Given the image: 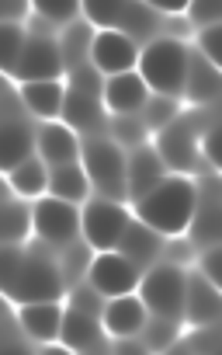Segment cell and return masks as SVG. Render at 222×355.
I'll return each instance as SVG.
<instances>
[{
  "instance_id": "obj_1",
  "label": "cell",
  "mask_w": 222,
  "mask_h": 355,
  "mask_svg": "<svg viewBox=\"0 0 222 355\" xmlns=\"http://www.w3.org/2000/svg\"><path fill=\"white\" fill-rule=\"evenodd\" d=\"M70 293L66 275L59 268V258L49 244L35 241L28 248L4 244V296L8 303H42V300H63Z\"/></svg>"
},
{
  "instance_id": "obj_2",
  "label": "cell",
  "mask_w": 222,
  "mask_h": 355,
  "mask_svg": "<svg viewBox=\"0 0 222 355\" xmlns=\"http://www.w3.org/2000/svg\"><path fill=\"white\" fill-rule=\"evenodd\" d=\"M194 178L191 174H163L156 189L146 192L132 209H136V220H142L146 227H153L160 237H184L187 223H191V209H194Z\"/></svg>"
},
{
  "instance_id": "obj_3",
  "label": "cell",
  "mask_w": 222,
  "mask_h": 355,
  "mask_svg": "<svg viewBox=\"0 0 222 355\" xmlns=\"http://www.w3.org/2000/svg\"><path fill=\"white\" fill-rule=\"evenodd\" d=\"M215 105H194V108H181V115L174 122H167L160 132H153V146L160 153V160L167 164V171H177V174H194L201 160V150H198V139L201 132L215 122L212 115Z\"/></svg>"
},
{
  "instance_id": "obj_4",
  "label": "cell",
  "mask_w": 222,
  "mask_h": 355,
  "mask_svg": "<svg viewBox=\"0 0 222 355\" xmlns=\"http://www.w3.org/2000/svg\"><path fill=\"white\" fill-rule=\"evenodd\" d=\"M66 98H63V122L73 125L80 136L104 132L108 108H104V73L94 63H84L66 73Z\"/></svg>"
},
{
  "instance_id": "obj_5",
  "label": "cell",
  "mask_w": 222,
  "mask_h": 355,
  "mask_svg": "<svg viewBox=\"0 0 222 355\" xmlns=\"http://www.w3.org/2000/svg\"><path fill=\"white\" fill-rule=\"evenodd\" d=\"M187 42L177 39V35H153L149 42H142L139 49V63L136 70L142 73L146 87L156 91V94H170V98H181V87H184V70H187Z\"/></svg>"
},
{
  "instance_id": "obj_6",
  "label": "cell",
  "mask_w": 222,
  "mask_h": 355,
  "mask_svg": "<svg viewBox=\"0 0 222 355\" xmlns=\"http://www.w3.org/2000/svg\"><path fill=\"white\" fill-rule=\"evenodd\" d=\"M80 139H84L80 160H84L87 178H91V189L98 196L129 202V192H125V146H118L108 132H94V136H80Z\"/></svg>"
},
{
  "instance_id": "obj_7",
  "label": "cell",
  "mask_w": 222,
  "mask_h": 355,
  "mask_svg": "<svg viewBox=\"0 0 222 355\" xmlns=\"http://www.w3.org/2000/svg\"><path fill=\"white\" fill-rule=\"evenodd\" d=\"M80 11L94 28H122L136 42H149L160 35V11L146 0H80Z\"/></svg>"
},
{
  "instance_id": "obj_8",
  "label": "cell",
  "mask_w": 222,
  "mask_h": 355,
  "mask_svg": "<svg viewBox=\"0 0 222 355\" xmlns=\"http://www.w3.org/2000/svg\"><path fill=\"white\" fill-rule=\"evenodd\" d=\"M0 115H4V122H0V157H4V171H11L39 146V125L32 122V112L15 77L4 80V108H0Z\"/></svg>"
},
{
  "instance_id": "obj_9",
  "label": "cell",
  "mask_w": 222,
  "mask_h": 355,
  "mask_svg": "<svg viewBox=\"0 0 222 355\" xmlns=\"http://www.w3.org/2000/svg\"><path fill=\"white\" fill-rule=\"evenodd\" d=\"M139 300L146 303V310L153 317L181 320V313H184V265H174L163 258L153 261L139 279Z\"/></svg>"
},
{
  "instance_id": "obj_10",
  "label": "cell",
  "mask_w": 222,
  "mask_h": 355,
  "mask_svg": "<svg viewBox=\"0 0 222 355\" xmlns=\"http://www.w3.org/2000/svg\"><path fill=\"white\" fill-rule=\"evenodd\" d=\"M132 213L125 202L118 199H108V196H94L84 202V213H80V234L84 241L94 248V251H115L125 227H129Z\"/></svg>"
},
{
  "instance_id": "obj_11",
  "label": "cell",
  "mask_w": 222,
  "mask_h": 355,
  "mask_svg": "<svg viewBox=\"0 0 222 355\" xmlns=\"http://www.w3.org/2000/svg\"><path fill=\"white\" fill-rule=\"evenodd\" d=\"M63 73H66V63H63V49H59V32H35V28H28L25 49H21V56H18V63H15V70L8 77L25 84V80L63 77Z\"/></svg>"
},
{
  "instance_id": "obj_12",
  "label": "cell",
  "mask_w": 222,
  "mask_h": 355,
  "mask_svg": "<svg viewBox=\"0 0 222 355\" xmlns=\"http://www.w3.org/2000/svg\"><path fill=\"white\" fill-rule=\"evenodd\" d=\"M35 237L42 244H49L56 254L80 241V206L77 202H66V199H56V196H42L35 199Z\"/></svg>"
},
{
  "instance_id": "obj_13",
  "label": "cell",
  "mask_w": 222,
  "mask_h": 355,
  "mask_svg": "<svg viewBox=\"0 0 222 355\" xmlns=\"http://www.w3.org/2000/svg\"><path fill=\"white\" fill-rule=\"evenodd\" d=\"M139 279L142 272L115 248V251H94V261H91V272H87V282L104 296H125V293H136L139 289Z\"/></svg>"
},
{
  "instance_id": "obj_14",
  "label": "cell",
  "mask_w": 222,
  "mask_h": 355,
  "mask_svg": "<svg viewBox=\"0 0 222 355\" xmlns=\"http://www.w3.org/2000/svg\"><path fill=\"white\" fill-rule=\"evenodd\" d=\"M91 63L104 77L136 70V63H139V42L132 35H125L122 28H98L94 32V46H91Z\"/></svg>"
},
{
  "instance_id": "obj_15",
  "label": "cell",
  "mask_w": 222,
  "mask_h": 355,
  "mask_svg": "<svg viewBox=\"0 0 222 355\" xmlns=\"http://www.w3.org/2000/svg\"><path fill=\"white\" fill-rule=\"evenodd\" d=\"M167 174V164L160 160L156 146L146 139L132 150H125V192H129V202L136 206L146 192L156 189V182Z\"/></svg>"
},
{
  "instance_id": "obj_16",
  "label": "cell",
  "mask_w": 222,
  "mask_h": 355,
  "mask_svg": "<svg viewBox=\"0 0 222 355\" xmlns=\"http://www.w3.org/2000/svg\"><path fill=\"white\" fill-rule=\"evenodd\" d=\"M215 320H219V286H212L198 268L184 272V313H181V324L212 327Z\"/></svg>"
},
{
  "instance_id": "obj_17",
  "label": "cell",
  "mask_w": 222,
  "mask_h": 355,
  "mask_svg": "<svg viewBox=\"0 0 222 355\" xmlns=\"http://www.w3.org/2000/svg\"><path fill=\"white\" fill-rule=\"evenodd\" d=\"M80 132L73 125H66L63 119H46L39 125V146L35 153L49 164V167H59V164H77L80 160Z\"/></svg>"
},
{
  "instance_id": "obj_18",
  "label": "cell",
  "mask_w": 222,
  "mask_h": 355,
  "mask_svg": "<svg viewBox=\"0 0 222 355\" xmlns=\"http://www.w3.org/2000/svg\"><path fill=\"white\" fill-rule=\"evenodd\" d=\"M59 341L70 345L73 352H98L104 348V324H101V313L94 310H84L77 303H70L63 310V331H59Z\"/></svg>"
},
{
  "instance_id": "obj_19",
  "label": "cell",
  "mask_w": 222,
  "mask_h": 355,
  "mask_svg": "<svg viewBox=\"0 0 222 355\" xmlns=\"http://www.w3.org/2000/svg\"><path fill=\"white\" fill-rule=\"evenodd\" d=\"M146 317H149V310H146V303L136 293L111 296V300H104V310H101V324H104L108 338H132V334H139Z\"/></svg>"
},
{
  "instance_id": "obj_20",
  "label": "cell",
  "mask_w": 222,
  "mask_h": 355,
  "mask_svg": "<svg viewBox=\"0 0 222 355\" xmlns=\"http://www.w3.org/2000/svg\"><path fill=\"white\" fill-rule=\"evenodd\" d=\"M181 98L191 105H215L219 101V67L205 60L198 49H187V70H184V87Z\"/></svg>"
},
{
  "instance_id": "obj_21",
  "label": "cell",
  "mask_w": 222,
  "mask_h": 355,
  "mask_svg": "<svg viewBox=\"0 0 222 355\" xmlns=\"http://www.w3.org/2000/svg\"><path fill=\"white\" fill-rule=\"evenodd\" d=\"M146 98H149V87H146L139 70H125V73L104 77V108H108V115L139 112L146 105Z\"/></svg>"
},
{
  "instance_id": "obj_22",
  "label": "cell",
  "mask_w": 222,
  "mask_h": 355,
  "mask_svg": "<svg viewBox=\"0 0 222 355\" xmlns=\"http://www.w3.org/2000/svg\"><path fill=\"white\" fill-rule=\"evenodd\" d=\"M63 303L59 300H42V303H21L18 306V324L21 331L32 338V341H56L59 331H63Z\"/></svg>"
},
{
  "instance_id": "obj_23",
  "label": "cell",
  "mask_w": 222,
  "mask_h": 355,
  "mask_svg": "<svg viewBox=\"0 0 222 355\" xmlns=\"http://www.w3.org/2000/svg\"><path fill=\"white\" fill-rule=\"evenodd\" d=\"M163 241H167V237H160L153 227H146L142 220L132 216L129 227H125V234H122V241H118V251H122L139 272H146L153 261H160Z\"/></svg>"
},
{
  "instance_id": "obj_24",
  "label": "cell",
  "mask_w": 222,
  "mask_h": 355,
  "mask_svg": "<svg viewBox=\"0 0 222 355\" xmlns=\"http://www.w3.org/2000/svg\"><path fill=\"white\" fill-rule=\"evenodd\" d=\"M18 91H21V98H25V105H28V112L35 115V119H59L63 115V98H66V84H63V77H49V80H25V84H18Z\"/></svg>"
},
{
  "instance_id": "obj_25",
  "label": "cell",
  "mask_w": 222,
  "mask_h": 355,
  "mask_svg": "<svg viewBox=\"0 0 222 355\" xmlns=\"http://www.w3.org/2000/svg\"><path fill=\"white\" fill-rule=\"evenodd\" d=\"M0 230H4V244H25L35 234V202L18 196L11 185L4 189V220H0Z\"/></svg>"
},
{
  "instance_id": "obj_26",
  "label": "cell",
  "mask_w": 222,
  "mask_h": 355,
  "mask_svg": "<svg viewBox=\"0 0 222 355\" xmlns=\"http://www.w3.org/2000/svg\"><path fill=\"white\" fill-rule=\"evenodd\" d=\"M8 185L18 192V196H25V199H42V196H49V164L39 157V153H32V157H25L21 164H15L11 171H8Z\"/></svg>"
},
{
  "instance_id": "obj_27",
  "label": "cell",
  "mask_w": 222,
  "mask_h": 355,
  "mask_svg": "<svg viewBox=\"0 0 222 355\" xmlns=\"http://www.w3.org/2000/svg\"><path fill=\"white\" fill-rule=\"evenodd\" d=\"M49 196L56 199H66V202H77L84 206L91 199V178L84 171V164H59V167H49Z\"/></svg>"
},
{
  "instance_id": "obj_28",
  "label": "cell",
  "mask_w": 222,
  "mask_h": 355,
  "mask_svg": "<svg viewBox=\"0 0 222 355\" xmlns=\"http://www.w3.org/2000/svg\"><path fill=\"white\" fill-rule=\"evenodd\" d=\"M94 25L84 18V21H70L59 28V49H63V63H66V73L91 63V46H94Z\"/></svg>"
},
{
  "instance_id": "obj_29",
  "label": "cell",
  "mask_w": 222,
  "mask_h": 355,
  "mask_svg": "<svg viewBox=\"0 0 222 355\" xmlns=\"http://www.w3.org/2000/svg\"><path fill=\"white\" fill-rule=\"evenodd\" d=\"M104 132H108L118 146L132 150V146L146 143V132H149V129H146V122H142V115H139V112H122V115H108Z\"/></svg>"
},
{
  "instance_id": "obj_30",
  "label": "cell",
  "mask_w": 222,
  "mask_h": 355,
  "mask_svg": "<svg viewBox=\"0 0 222 355\" xmlns=\"http://www.w3.org/2000/svg\"><path fill=\"white\" fill-rule=\"evenodd\" d=\"M59 268H63V275H66V286L73 289L77 282H84L87 279V272H91V261H94V248L80 237V241H73V244H66L59 254Z\"/></svg>"
},
{
  "instance_id": "obj_31",
  "label": "cell",
  "mask_w": 222,
  "mask_h": 355,
  "mask_svg": "<svg viewBox=\"0 0 222 355\" xmlns=\"http://www.w3.org/2000/svg\"><path fill=\"white\" fill-rule=\"evenodd\" d=\"M139 115H142V122H146L149 132H160L167 122H174V119L181 115V98L149 91V98H146V105L139 108Z\"/></svg>"
},
{
  "instance_id": "obj_32",
  "label": "cell",
  "mask_w": 222,
  "mask_h": 355,
  "mask_svg": "<svg viewBox=\"0 0 222 355\" xmlns=\"http://www.w3.org/2000/svg\"><path fill=\"white\" fill-rule=\"evenodd\" d=\"M139 338L146 341V348L153 352V355H160V352H167L177 338H181V320H167V317H146V324H142V331H139Z\"/></svg>"
},
{
  "instance_id": "obj_33",
  "label": "cell",
  "mask_w": 222,
  "mask_h": 355,
  "mask_svg": "<svg viewBox=\"0 0 222 355\" xmlns=\"http://www.w3.org/2000/svg\"><path fill=\"white\" fill-rule=\"evenodd\" d=\"M32 11H35L39 18H46L49 25L63 28V25L77 21V15H80V0H32Z\"/></svg>"
},
{
  "instance_id": "obj_34",
  "label": "cell",
  "mask_w": 222,
  "mask_h": 355,
  "mask_svg": "<svg viewBox=\"0 0 222 355\" xmlns=\"http://www.w3.org/2000/svg\"><path fill=\"white\" fill-rule=\"evenodd\" d=\"M4 49H0V67H4V73H11L15 70V63H18V56H21V49H25V39H28V28L21 25V21H4Z\"/></svg>"
},
{
  "instance_id": "obj_35",
  "label": "cell",
  "mask_w": 222,
  "mask_h": 355,
  "mask_svg": "<svg viewBox=\"0 0 222 355\" xmlns=\"http://www.w3.org/2000/svg\"><path fill=\"white\" fill-rule=\"evenodd\" d=\"M222 28H219V21H212V25H205L198 35H194V42H198V53L205 56V60H212L215 67L222 63Z\"/></svg>"
},
{
  "instance_id": "obj_36",
  "label": "cell",
  "mask_w": 222,
  "mask_h": 355,
  "mask_svg": "<svg viewBox=\"0 0 222 355\" xmlns=\"http://www.w3.org/2000/svg\"><path fill=\"white\" fill-rule=\"evenodd\" d=\"M187 21L191 25H212L222 15V0H187Z\"/></svg>"
},
{
  "instance_id": "obj_37",
  "label": "cell",
  "mask_w": 222,
  "mask_h": 355,
  "mask_svg": "<svg viewBox=\"0 0 222 355\" xmlns=\"http://www.w3.org/2000/svg\"><path fill=\"white\" fill-rule=\"evenodd\" d=\"M198 272H201L212 286H219V282H222V275H219V244L205 248V254L198 258Z\"/></svg>"
},
{
  "instance_id": "obj_38",
  "label": "cell",
  "mask_w": 222,
  "mask_h": 355,
  "mask_svg": "<svg viewBox=\"0 0 222 355\" xmlns=\"http://www.w3.org/2000/svg\"><path fill=\"white\" fill-rule=\"evenodd\" d=\"M108 355H153V352L139 334H132V338H115V345H108Z\"/></svg>"
},
{
  "instance_id": "obj_39",
  "label": "cell",
  "mask_w": 222,
  "mask_h": 355,
  "mask_svg": "<svg viewBox=\"0 0 222 355\" xmlns=\"http://www.w3.org/2000/svg\"><path fill=\"white\" fill-rule=\"evenodd\" d=\"M32 11V0H4V21H25Z\"/></svg>"
},
{
  "instance_id": "obj_40",
  "label": "cell",
  "mask_w": 222,
  "mask_h": 355,
  "mask_svg": "<svg viewBox=\"0 0 222 355\" xmlns=\"http://www.w3.org/2000/svg\"><path fill=\"white\" fill-rule=\"evenodd\" d=\"M146 4H149L153 11H160L163 18H167V15H184V11H187V0H146Z\"/></svg>"
},
{
  "instance_id": "obj_41",
  "label": "cell",
  "mask_w": 222,
  "mask_h": 355,
  "mask_svg": "<svg viewBox=\"0 0 222 355\" xmlns=\"http://www.w3.org/2000/svg\"><path fill=\"white\" fill-rule=\"evenodd\" d=\"M39 355H80V352H73L70 345H63V341H49Z\"/></svg>"
},
{
  "instance_id": "obj_42",
  "label": "cell",
  "mask_w": 222,
  "mask_h": 355,
  "mask_svg": "<svg viewBox=\"0 0 222 355\" xmlns=\"http://www.w3.org/2000/svg\"><path fill=\"white\" fill-rule=\"evenodd\" d=\"M160 355H191V352H187V348H184V341L177 338V341H174V345H170L167 352H160Z\"/></svg>"
},
{
  "instance_id": "obj_43",
  "label": "cell",
  "mask_w": 222,
  "mask_h": 355,
  "mask_svg": "<svg viewBox=\"0 0 222 355\" xmlns=\"http://www.w3.org/2000/svg\"><path fill=\"white\" fill-rule=\"evenodd\" d=\"M84 355H108V345H104V348H98V352H84Z\"/></svg>"
}]
</instances>
